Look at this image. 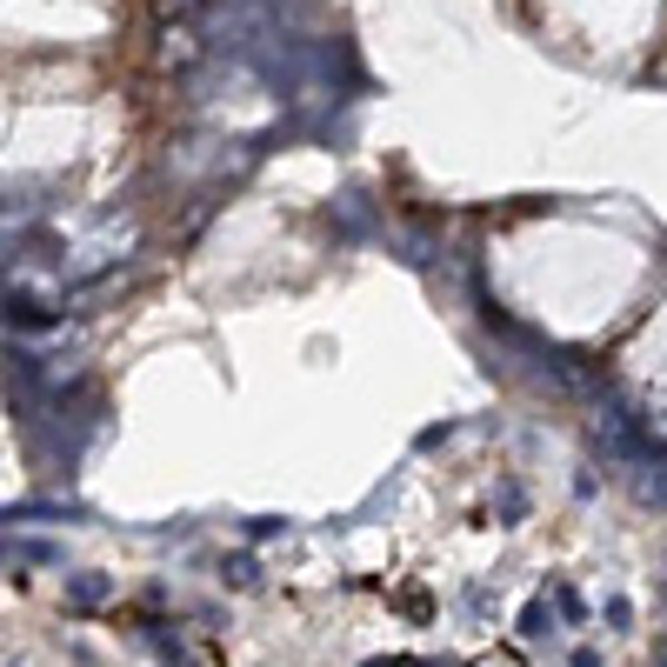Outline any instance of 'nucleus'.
<instances>
[{"label": "nucleus", "mask_w": 667, "mask_h": 667, "mask_svg": "<svg viewBox=\"0 0 667 667\" xmlns=\"http://www.w3.org/2000/svg\"><path fill=\"white\" fill-rule=\"evenodd\" d=\"M107 601V581H73V608H100Z\"/></svg>", "instance_id": "f257e3e1"}]
</instances>
